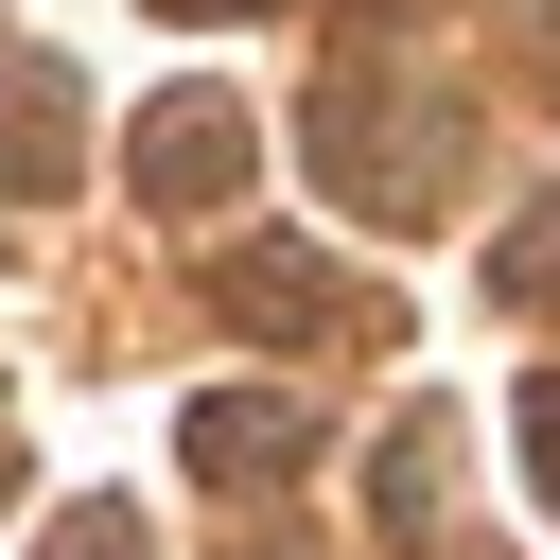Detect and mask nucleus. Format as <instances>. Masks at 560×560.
Wrapping results in <instances>:
<instances>
[{
  "label": "nucleus",
  "instance_id": "f257e3e1",
  "mask_svg": "<svg viewBox=\"0 0 560 560\" xmlns=\"http://www.w3.org/2000/svg\"><path fill=\"white\" fill-rule=\"evenodd\" d=\"M210 315L262 332V350H350V332H385V298H350L315 245H228V262H210Z\"/></svg>",
  "mask_w": 560,
  "mask_h": 560
},
{
  "label": "nucleus",
  "instance_id": "f03ea898",
  "mask_svg": "<svg viewBox=\"0 0 560 560\" xmlns=\"http://www.w3.org/2000/svg\"><path fill=\"white\" fill-rule=\"evenodd\" d=\"M315 175H332L350 210H385V228H420V210L455 192V158H402V105H385L368 70H332V88H315Z\"/></svg>",
  "mask_w": 560,
  "mask_h": 560
},
{
  "label": "nucleus",
  "instance_id": "7ed1b4c3",
  "mask_svg": "<svg viewBox=\"0 0 560 560\" xmlns=\"http://www.w3.org/2000/svg\"><path fill=\"white\" fill-rule=\"evenodd\" d=\"M88 192V70L70 52H0V210Z\"/></svg>",
  "mask_w": 560,
  "mask_h": 560
},
{
  "label": "nucleus",
  "instance_id": "20e7f679",
  "mask_svg": "<svg viewBox=\"0 0 560 560\" xmlns=\"http://www.w3.org/2000/svg\"><path fill=\"white\" fill-rule=\"evenodd\" d=\"M175 455H192L210 490H298V472H315V402H298V385H210V402L175 420Z\"/></svg>",
  "mask_w": 560,
  "mask_h": 560
},
{
  "label": "nucleus",
  "instance_id": "39448f33",
  "mask_svg": "<svg viewBox=\"0 0 560 560\" xmlns=\"http://www.w3.org/2000/svg\"><path fill=\"white\" fill-rule=\"evenodd\" d=\"M245 158H262V140H245V105H228V88L140 105V192H158V210H228V192H245Z\"/></svg>",
  "mask_w": 560,
  "mask_h": 560
},
{
  "label": "nucleus",
  "instance_id": "423d86ee",
  "mask_svg": "<svg viewBox=\"0 0 560 560\" xmlns=\"http://www.w3.org/2000/svg\"><path fill=\"white\" fill-rule=\"evenodd\" d=\"M490 298H508V315H560V192H542V210L490 245Z\"/></svg>",
  "mask_w": 560,
  "mask_h": 560
},
{
  "label": "nucleus",
  "instance_id": "0eeeda50",
  "mask_svg": "<svg viewBox=\"0 0 560 560\" xmlns=\"http://www.w3.org/2000/svg\"><path fill=\"white\" fill-rule=\"evenodd\" d=\"M368 490H385V525H438V490H455V472H438V420H402V438H385V472H368Z\"/></svg>",
  "mask_w": 560,
  "mask_h": 560
},
{
  "label": "nucleus",
  "instance_id": "6e6552de",
  "mask_svg": "<svg viewBox=\"0 0 560 560\" xmlns=\"http://www.w3.org/2000/svg\"><path fill=\"white\" fill-rule=\"evenodd\" d=\"M508 420H525V438H508V455H525V490H542V508H560V368H542V385H525V402H508Z\"/></svg>",
  "mask_w": 560,
  "mask_h": 560
},
{
  "label": "nucleus",
  "instance_id": "1a4fd4ad",
  "mask_svg": "<svg viewBox=\"0 0 560 560\" xmlns=\"http://www.w3.org/2000/svg\"><path fill=\"white\" fill-rule=\"evenodd\" d=\"M52 560H140V508H122V490H88V508L52 525Z\"/></svg>",
  "mask_w": 560,
  "mask_h": 560
},
{
  "label": "nucleus",
  "instance_id": "9d476101",
  "mask_svg": "<svg viewBox=\"0 0 560 560\" xmlns=\"http://www.w3.org/2000/svg\"><path fill=\"white\" fill-rule=\"evenodd\" d=\"M158 18H262V0H158Z\"/></svg>",
  "mask_w": 560,
  "mask_h": 560
},
{
  "label": "nucleus",
  "instance_id": "9b49d317",
  "mask_svg": "<svg viewBox=\"0 0 560 560\" xmlns=\"http://www.w3.org/2000/svg\"><path fill=\"white\" fill-rule=\"evenodd\" d=\"M350 18H438V0H350Z\"/></svg>",
  "mask_w": 560,
  "mask_h": 560
},
{
  "label": "nucleus",
  "instance_id": "f8f14e48",
  "mask_svg": "<svg viewBox=\"0 0 560 560\" xmlns=\"http://www.w3.org/2000/svg\"><path fill=\"white\" fill-rule=\"evenodd\" d=\"M245 560H315V542H245Z\"/></svg>",
  "mask_w": 560,
  "mask_h": 560
},
{
  "label": "nucleus",
  "instance_id": "ddd939ff",
  "mask_svg": "<svg viewBox=\"0 0 560 560\" xmlns=\"http://www.w3.org/2000/svg\"><path fill=\"white\" fill-rule=\"evenodd\" d=\"M0 490H18V438H0Z\"/></svg>",
  "mask_w": 560,
  "mask_h": 560
}]
</instances>
